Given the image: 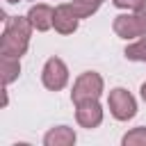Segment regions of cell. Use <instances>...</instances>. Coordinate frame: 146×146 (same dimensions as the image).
<instances>
[{"label": "cell", "mask_w": 146, "mask_h": 146, "mask_svg": "<svg viewBox=\"0 0 146 146\" xmlns=\"http://www.w3.org/2000/svg\"><path fill=\"white\" fill-rule=\"evenodd\" d=\"M75 119L82 128L91 130V128H98L100 121H103V107L98 103V98H91V100H82L75 105Z\"/></svg>", "instance_id": "cell-6"}, {"label": "cell", "mask_w": 146, "mask_h": 146, "mask_svg": "<svg viewBox=\"0 0 146 146\" xmlns=\"http://www.w3.org/2000/svg\"><path fill=\"white\" fill-rule=\"evenodd\" d=\"M107 107H110V112H112V116H114L116 121H128V119H132V116L137 114V100H135V96H132L128 89H123V87H116V89L110 91V96H107Z\"/></svg>", "instance_id": "cell-3"}, {"label": "cell", "mask_w": 146, "mask_h": 146, "mask_svg": "<svg viewBox=\"0 0 146 146\" xmlns=\"http://www.w3.org/2000/svg\"><path fill=\"white\" fill-rule=\"evenodd\" d=\"M27 18L32 23L34 30L39 32H46L52 27V18H55V9L50 5H32L30 11H27Z\"/></svg>", "instance_id": "cell-8"}, {"label": "cell", "mask_w": 146, "mask_h": 146, "mask_svg": "<svg viewBox=\"0 0 146 146\" xmlns=\"http://www.w3.org/2000/svg\"><path fill=\"white\" fill-rule=\"evenodd\" d=\"M125 57L132 62H146V36H141L139 41L130 43L125 48Z\"/></svg>", "instance_id": "cell-12"}, {"label": "cell", "mask_w": 146, "mask_h": 146, "mask_svg": "<svg viewBox=\"0 0 146 146\" xmlns=\"http://www.w3.org/2000/svg\"><path fill=\"white\" fill-rule=\"evenodd\" d=\"M71 5H73L75 14L80 18H87V16H91V14L98 11V7L103 5V0H73Z\"/></svg>", "instance_id": "cell-11"}, {"label": "cell", "mask_w": 146, "mask_h": 146, "mask_svg": "<svg viewBox=\"0 0 146 146\" xmlns=\"http://www.w3.org/2000/svg\"><path fill=\"white\" fill-rule=\"evenodd\" d=\"M123 146H146V128H132L130 132L123 135Z\"/></svg>", "instance_id": "cell-13"}, {"label": "cell", "mask_w": 146, "mask_h": 146, "mask_svg": "<svg viewBox=\"0 0 146 146\" xmlns=\"http://www.w3.org/2000/svg\"><path fill=\"white\" fill-rule=\"evenodd\" d=\"M43 144L46 146H73L75 144V132L68 125H57V128L46 132Z\"/></svg>", "instance_id": "cell-9"}, {"label": "cell", "mask_w": 146, "mask_h": 146, "mask_svg": "<svg viewBox=\"0 0 146 146\" xmlns=\"http://www.w3.org/2000/svg\"><path fill=\"white\" fill-rule=\"evenodd\" d=\"M103 94V78L96 73V71H87L82 73L75 84H73V91H71V100L78 105L82 100H91V98H100Z\"/></svg>", "instance_id": "cell-4"}, {"label": "cell", "mask_w": 146, "mask_h": 146, "mask_svg": "<svg viewBox=\"0 0 146 146\" xmlns=\"http://www.w3.org/2000/svg\"><path fill=\"white\" fill-rule=\"evenodd\" d=\"M5 32L0 39V55L7 57H23L27 46H30V34H32V23L27 16H9L5 18Z\"/></svg>", "instance_id": "cell-1"}, {"label": "cell", "mask_w": 146, "mask_h": 146, "mask_svg": "<svg viewBox=\"0 0 146 146\" xmlns=\"http://www.w3.org/2000/svg\"><path fill=\"white\" fill-rule=\"evenodd\" d=\"M7 2H9V5H14V2H18V0H7Z\"/></svg>", "instance_id": "cell-16"}, {"label": "cell", "mask_w": 146, "mask_h": 146, "mask_svg": "<svg viewBox=\"0 0 146 146\" xmlns=\"http://www.w3.org/2000/svg\"><path fill=\"white\" fill-rule=\"evenodd\" d=\"M114 7L119 9H130V11H139L146 7V0H112Z\"/></svg>", "instance_id": "cell-14"}, {"label": "cell", "mask_w": 146, "mask_h": 146, "mask_svg": "<svg viewBox=\"0 0 146 146\" xmlns=\"http://www.w3.org/2000/svg\"><path fill=\"white\" fill-rule=\"evenodd\" d=\"M78 23H80V16L75 14V9H73L71 2H64V5L55 7L52 27H55L59 34H73V32L78 30Z\"/></svg>", "instance_id": "cell-7"}, {"label": "cell", "mask_w": 146, "mask_h": 146, "mask_svg": "<svg viewBox=\"0 0 146 146\" xmlns=\"http://www.w3.org/2000/svg\"><path fill=\"white\" fill-rule=\"evenodd\" d=\"M41 82H43V87L50 89V91L64 89L66 82H68V68H66V64H64L59 57H50V59L43 64Z\"/></svg>", "instance_id": "cell-5"}, {"label": "cell", "mask_w": 146, "mask_h": 146, "mask_svg": "<svg viewBox=\"0 0 146 146\" xmlns=\"http://www.w3.org/2000/svg\"><path fill=\"white\" fill-rule=\"evenodd\" d=\"M139 91H141V98H144V103H146V82L141 84V89H139Z\"/></svg>", "instance_id": "cell-15"}, {"label": "cell", "mask_w": 146, "mask_h": 146, "mask_svg": "<svg viewBox=\"0 0 146 146\" xmlns=\"http://www.w3.org/2000/svg\"><path fill=\"white\" fill-rule=\"evenodd\" d=\"M116 36L121 39H141L146 36V7L139 9V11H132V14H119L112 23Z\"/></svg>", "instance_id": "cell-2"}, {"label": "cell", "mask_w": 146, "mask_h": 146, "mask_svg": "<svg viewBox=\"0 0 146 146\" xmlns=\"http://www.w3.org/2000/svg\"><path fill=\"white\" fill-rule=\"evenodd\" d=\"M0 73H2V84H11L18 75H21V59L18 57H0Z\"/></svg>", "instance_id": "cell-10"}]
</instances>
